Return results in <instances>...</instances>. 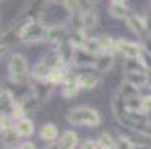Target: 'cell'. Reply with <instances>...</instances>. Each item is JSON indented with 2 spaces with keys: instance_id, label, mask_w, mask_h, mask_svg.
I'll list each match as a JSON object with an SVG mask.
<instances>
[{
  "instance_id": "cell-1",
  "label": "cell",
  "mask_w": 151,
  "mask_h": 149,
  "mask_svg": "<svg viewBox=\"0 0 151 149\" xmlns=\"http://www.w3.org/2000/svg\"><path fill=\"white\" fill-rule=\"evenodd\" d=\"M67 122L72 126H86V128H97L101 124V114L89 106H77L67 112Z\"/></svg>"
},
{
  "instance_id": "cell-2",
  "label": "cell",
  "mask_w": 151,
  "mask_h": 149,
  "mask_svg": "<svg viewBox=\"0 0 151 149\" xmlns=\"http://www.w3.org/2000/svg\"><path fill=\"white\" fill-rule=\"evenodd\" d=\"M45 29H47V25L37 19L27 20L19 27V40L25 45H34V44L42 42V40H45Z\"/></svg>"
},
{
  "instance_id": "cell-3",
  "label": "cell",
  "mask_w": 151,
  "mask_h": 149,
  "mask_svg": "<svg viewBox=\"0 0 151 149\" xmlns=\"http://www.w3.org/2000/svg\"><path fill=\"white\" fill-rule=\"evenodd\" d=\"M30 77L27 59L22 54H12L9 59V80L15 85H24L27 84Z\"/></svg>"
},
{
  "instance_id": "cell-4",
  "label": "cell",
  "mask_w": 151,
  "mask_h": 149,
  "mask_svg": "<svg viewBox=\"0 0 151 149\" xmlns=\"http://www.w3.org/2000/svg\"><path fill=\"white\" fill-rule=\"evenodd\" d=\"M116 54H121L124 59H139L143 54V45L141 42H131L119 37L116 39V44H114V55Z\"/></svg>"
},
{
  "instance_id": "cell-5",
  "label": "cell",
  "mask_w": 151,
  "mask_h": 149,
  "mask_svg": "<svg viewBox=\"0 0 151 149\" xmlns=\"http://www.w3.org/2000/svg\"><path fill=\"white\" fill-rule=\"evenodd\" d=\"M67 27L69 25H65V24H52V25H47V29H45V42L57 47L69 35Z\"/></svg>"
},
{
  "instance_id": "cell-6",
  "label": "cell",
  "mask_w": 151,
  "mask_h": 149,
  "mask_svg": "<svg viewBox=\"0 0 151 149\" xmlns=\"http://www.w3.org/2000/svg\"><path fill=\"white\" fill-rule=\"evenodd\" d=\"M126 25L129 29L133 34H136V37H139L141 40H145V39L150 37V32H148V29L145 25V19L138 14H129L128 19H126Z\"/></svg>"
},
{
  "instance_id": "cell-7",
  "label": "cell",
  "mask_w": 151,
  "mask_h": 149,
  "mask_svg": "<svg viewBox=\"0 0 151 149\" xmlns=\"http://www.w3.org/2000/svg\"><path fill=\"white\" fill-rule=\"evenodd\" d=\"M77 75L79 74H76V72H69V74H67L65 82H64V85H62V89H60L62 97H65V99H74V97L79 94L81 87H79V82H77Z\"/></svg>"
},
{
  "instance_id": "cell-8",
  "label": "cell",
  "mask_w": 151,
  "mask_h": 149,
  "mask_svg": "<svg viewBox=\"0 0 151 149\" xmlns=\"http://www.w3.org/2000/svg\"><path fill=\"white\" fill-rule=\"evenodd\" d=\"M40 60H42V62L47 65L50 70H52V69H65V67H67V64L64 62V59L60 57V54H59V50H57V47L49 49L47 52L42 55V59H40Z\"/></svg>"
},
{
  "instance_id": "cell-9",
  "label": "cell",
  "mask_w": 151,
  "mask_h": 149,
  "mask_svg": "<svg viewBox=\"0 0 151 149\" xmlns=\"http://www.w3.org/2000/svg\"><path fill=\"white\" fill-rule=\"evenodd\" d=\"M121 134L124 138L128 139L133 146L136 148H148V143H150V138H146L143 133L139 131H134V129H128V128H123L121 129Z\"/></svg>"
},
{
  "instance_id": "cell-10",
  "label": "cell",
  "mask_w": 151,
  "mask_h": 149,
  "mask_svg": "<svg viewBox=\"0 0 151 149\" xmlns=\"http://www.w3.org/2000/svg\"><path fill=\"white\" fill-rule=\"evenodd\" d=\"M54 91V85L50 84L49 80H39V82H34L32 84V94L37 97L40 102L47 101L50 94Z\"/></svg>"
},
{
  "instance_id": "cell-11",
  "label": "cell",
  "mask_w": 151,
  "mask_h": 149,
  "mask_svg": "<svg viewBox=\"0 0 151 149\" xmlns=\"http://www.w3.org/2000/svg\"><path fill=\"white\" fill-rule=\"evenodd\" d=\"M15 104H17V101H15V97H14L10 89L0 87V112L10 114Z\"/></svg>"
},
{
  "instance_id": "cell-12",
  "label": "cell",
  "mask_w": 151,
  "mask_h": 149,
  "mask_svg": "<svg viewBox=\"0 0 151 149\" xmlns=\"http://www.w3.org/2000/svg\"><path fill=\"white\" fill-rule=\"evenodd\" d=\"M108 14L113 19H128L129 15V9L126 2H119V0H113L108 5Z\"/></svg>"
},
{
  "instance_id": "cell-13",
  "label": "cell",
  "mask_w": 151,
  "mask_h": 149,
  "mask_svg": "<svg viewBox=\"0 0 151 149\" xmlns=\"http://www.w3.org/2000/svg\"><path fill=\"white\" fill-rule=\"evenodd\" d=\"M123 82L131 84L134 87H145L148 85V72H123Z\"/></svg>"
},
{
  "instance_id": "cell-14",
  "label": "cell",
  "mask_w": 151,
  "mask_h": 149,
  "mask_svg": "<svg viewBox=\"0 0 151 149\" xmlns=\"http://www.w3.org/2000/svg\"><path fill=\"white\" fill-rule=\"evenodd\" d=\"M97 12L92 9V7H86V9H82L81 12V24H82V29L84 30H91L94 27L97 25Z\"/></svg>"
},
{
  "instance_id": "cell-15",
  "label": "cell",
  "mask_w": 151,
  "mask_h": 149,
  "mask_svg": "<svg viewBox=\"0 0 151 149\" xmlns=\"http://www.w3.org/2000/svg\"><path fill=\"white\" fill-rule=\"evenodd\" d=\"M57 144L60 149H76L79 144V136L74 131H64L57 139Z\"/></svg>"
},
{
  "instance_id": "cell-16",
  "label": "cell",
  "mask_w": 151,
  "mask_h": 149,
  "mask_svg": "<svg viewBox=\"0 0 151 149\" xmlns=\"http://www.w3.org/2000/svg\"><path fill=\"white\" fill-rule=\"evenodd\" d=\"M113 65H114V54H101L96 59L94 70L99 72V74H106L113 69Z\"/></svg>"
},
{
  "instance_id": "cell-17",
  "label": "cell",
  "mask_w": 151,
  "mask_h": 149,
  "mask_svg": "<svg viewBox=\"0 0 151 149\" xmlns=\"http://www.w3.org/2000/svg\"><path fill=\"white\" fill-rule=\"evenodd\" d=\"M96 59L94 55H91V54H87L86 50H76L74 54V59H72V64L76 65V67H92L94 69V64H96Z\"/></svg>"
},
{
  "instance_id": "cell-18",
  "label": "cell",
  "mask_w": 151,
  "mask_h": 149,
  "mask_svg": "<svg viewBox=\"0 0 151 149\" xmlns=\"http://www.w3.org/2000/svg\"><path fill=\"white\" fill-rule=\"evenodd\" d=\"M39 136H40V139L42 141H45V143H57V139H59V131H57V126H54L52 122H45L40 128V131H39Z\"/></svg>"
},
{
  "instance_id": "cell-19",
  "label": "cell",
  "mask_w": 151,
  "mask_h": 149,
  "mask_svg": "<svg viewBox=\"0 0 151 149\" xmlns=\"http://www.w3.org/2000/svg\"><path fill=\"white\" fill-rule=\"evenodd\" d=\"M14 129H15V133L19 134V138H30V136L34 134L32 119L24 117V119H20V121H17L15 126H14Z\"/></svg>"
},
{
  "instance_id": "cell-20",
  "label": "cell",
  "mask_w": 151,
  "mask_h": 149,
  "mask_svg": "<svg viewBox=\"0 0 151 149\" xmlns=\"http://www.w3.org/2000/svg\"><path fill=\"white\" fill-rule=\"evenodd\" d=\"M87 39L89 37H86V30H82V29L81 30H69V35H67V40L72 44V47H74L76 50L84 49Z\"/></svg>"
},
{
  "instance_id": "cell-21",
  "label": "cell",
  "mask_w": 151,
  "mask_h": 149,
  "mask_svg": "<svg viewBox=\"0 0 151 149\" xmlns=\"http://www.w3.org/2000/svg\"><path fill=\"white\" fill-rule=\"evenodd\" d=\"M77 82H79L81 89H94L99 84V77L92 72H84V74L77 75Z\"/></svg>"
},
{
  "instance_id": "cell-22",
  "label": "cell",
  "mask_w": 151,
  "mask_h": 149,
  "mask_svg": "<svg viewBox=\"0 0 151 149\" xmlns=\"http://www.w3.org/2000/svg\"><path fill=\"white\" fill-rule=\"evenodd\" d=\"M49 74H50V69L44 64L42 60H39L37 64L32 67V70H30V77L34 79V82H39V80H47Z\"/></svg>"
},
{
  "instance_id": "cell-23",
  "label": "cell",
  "mask_w": 151,
  "mask_h": 149,
  "mask_svg": "<svg viewBox=\"0 0 151 149\" xmlns=\"http://www.w3.org/2000/svg\"><path fill=\"white\" fill-rule=\"evenodd\" d=\"M57 50H59L60 57L64 59L65 64H70L72 62V59H74V54H76V49L72 47V44L65 39V40H62V42L57 45Z\"/></svg>"
},
{
  "instance_id": "cell-24",
  "label": "cell",
  "mask_w": 151,
  "mask_h": 149,
  "mask_svg": "<svg viewBox=\"0 0 151 149\" xmlns=\"http://www.w3.org/2000/svg\"><path fill=\"white\" fill-rule=\"evenodd\" d=\"M0 138H2V146L4 149H14L19 143V134L15 133V129H10V131H5V133L0 134Z\"/></svg>"
},
{
  "instance_id": "cell-25",
  "label": "cell",
  "mask_w": 151,
  "mask_h": 149,
  "mask_svg": "<svg viewBox=\"0 0 151 149\" xmlns=\"http://www.w3.org/2000/svg\"><path fill=\"white\" fill-rule=\"evenodd\" d=\"M124 106H126V111L129 114H145V111H143V97L141 96L126 99Z\"/></svg>"
},
{
  "instance_id": "cell-26",
  "label": "cell",
  "mask_w": 151,
  "mask_h": 149,
  "mask_svg": "<svg viewBox=\"0 0 151 149\" xmlns=\"http://www.w3.org/2000/svg\"><path fill=\"white\" fill-rule=\"evenodd\" d=\"M20 104H22V107L25 109V112H35V111H39V107L42 106V102L39 101L34 94L24 96L22 97V101H20Z\"/></svg>"
},
{
  "instance_id": "cell-27",
  "label": "cell",
  "mask_w": 151,
  "mask_h": 149,
  "mask_svg": "<svg viewBox=\"0 0 151 149\" xmlns=\"http://www.w3.org/2000/svg\"><path fill=\"white\" fill-rule=\"evenodd\" d=\"M67 74H69V72H67L65 69H52L50 74H49V77H47V80L54 85V87L55 85H64Z\"/></svg>"
},
{
  "instance_id": "cell-28",
  "label": "cell",
  "mask_w": 151,
  "mask_h": 149,
  "mask_svg": "<svg viewBox=\"0 0 151 149\" xmlns=\"http://www.w3.org/2000/svg\"><path fill=\"white\" fill-rule=\"evenodd\" d=\"M96 143H97V148L99 149H114L116 139H114L109 133H101L99 136H97Z\"/></svg>"
},
{
  "instance_id": "cell-29",
  "label": "cell",
  "mask_w": 151,
  "mask_h": 149,
  "mask_svg": "<svg viewBox=\"0 0 151 149\" xmlns=\"http://www.w3.org/2000/svg\"><path fill=\"white\" fill-rule=\"evenodd\" d=\"M138 91H139L138 87L123 82V84L119 85V89H118V96L123 97L124 101H126V99H131V97H138V96H139V94H138Z\"/></svg>"
},
{
  "instance_id": "cell-30",
  "label": "cell",
  "mask_w": 151,
  "mask_h": 149,
  "mask_svg": "<svg viewBox=\"0 0 151 149\" xmlns=\"http://www.w3.org/2000/svg\"><path fill=\"white\" fill-rule=\"evenodd\" d=\"M82 50H86L87 54H91V55H94V57H97V55L103 54V49H101V44H99V39L97 37H89L87 39V42H86V45H84Z\"/></svg>"
},
{
  "instance_id": "cell-31",
  "label": "cell",
  "mask_w": 151,
  "mask_h": 149,
  "mask_svg": "<svg viewBox=\"0 0 151 149\" xmlns=\"http://www.w3.org/2000/svg\"><path fill=\"white\" fill-rule=\"evenodd\" d=\"M99 44H101V49H103V54H114V44H116V39H113L109 34H103L99 35Z\"/></svg>"
},
{
  "instance_id": "cell-32",
  "label": "cell",
  "mask_w": 151,
  "mask_h": 149,
  "mask_svg": "<svg viewBox=\"0 0 151 149\" xmlns=\"http://www.w3.org/2000/svg\"><path fill=\"white\" fill-rule=\"evenodd\" d=\"M124 72H146L139 59H124Z\"/></svg>"
},
{
  "instance_id": "cell-33",
  "label": "cell",
  "mask_w": 151,
  "mask_h": 149,
  "mask_svg": "<svg viewBox=\"0 0 151 149\" xmlns=\"http://www.w3.org/2000/svg\"><path fill=\"white\" fill-rule=\"evenodd\" d=\"M62 7H64L65 12L69 14V17L79 15V14L82 12V2H76V0H70V2H62Z\"/></svg>"
},
{
  "instance_id": "cell-34",
  "label": "cell",
  "mask_w": 151,
  "mask_h": 149,
  "mask_svg": "<svg viewBox=\"0 0 151 149\" xmlns=\"http://www.w3.org/2000/svg\"><path fill=\"white\" fill-rule=\"evenodd\" d=\"M15 126V121L12 119L10 114H5V112H0V134L5 133V131H10Z\"/></svg>"
},
{
  "instance_id": "cell-35",
  "label": "cell",
  "mask_w": 151,
  "mask_h": 149,
  "mask_svg": "<svg viewBox=\"0 0 151 149\" xmlns=\"http://www.w3.org/2000/svg\"><path fill=\"white\" fill-rule=\"evenodd\" d=\"M27 112H25V109L22 107V104H20V101H17V104L14 106V109H12V112H10V116H12V119L14 121H20V119H24V117H27L25 116Z\"/></svg>"
},
{
  "instance_id": "cell-36",
  "label": "cell",
  "mask_w": 151,
  "mask_h": 149,
  "mask_svg": "<svg viewBox=\"0 0 151 149\" xmlns=\"http://www.w3.org/2000/svg\"><path fill=\"white\" fill-rule=\"evenodd\" d=\"M133 148L134 146L124 138L123 134H119L118 138H116V146H114V149H133Z\"/></svg>"
},
{
  "instance_id": "cell-37",
  "label": "cell",
  "mask_w": 151,
  "mask_h": 149,
  "mask_svg": "<svg viewBox=\"0 0 151 149\" xmlns=\"http://www.w3.org/2000/svg\"><path fill=\"white\" fill-rule=\"evenodd\" d=\"M139 60H141V64H143V67L146 69V72H151V55L150 54H146L145 50H143Z\"/></svg>"
},
{
  "instance_id": "cell-38",
  "label": "cell",
  "mask_w": 151,
  "mask_h": 149,
  "mask_svg": "<svg viewBox=\"0 0 151 149\" xmlns=\"http://www.w3.org/2000/svg\"><path fill=\"white\" fill-rule=\"evenodd\" d=\"M143 111H145V114L151 112V94L143 96Z\"/></svg>"
},
{
  "instance_id": "cell-39",
  "label": "cell",
  "mask_w": 151,
  "mask_h": 149,
  "mask_svg": "<svg viewBox=\"0 0 151 149\" xmlns=\"http://www.w3.org/2000/svg\"><path fill=\"white\" fill-rule=\"evenodd\" d=\"M81 149H99V148H97L96 141H92V139H86V141L81 144Z\"/></svg>"
},
{
  "instance_id": "cell-40",
  "label": "cell",
  "mask_w": 151,
  "mask_h": 149,
  "mask_svg": "<svg viewBox=\"0 0 151 149\" xmlns=\"http://www.w3.org/2000/svg\"><path fill=\"white\" fill-rule=\"evenodd\" d=\"M17 149H37V146H35L32 141H25V143H22L20 146H17Z\"/></svg>"
},
{
  "instance_id": "cell-41",
  "label": "cell",
  "mask_w": 151,
  "mask_h": 149,
  "mask_svg": "<svg viewBox=\"0 0 151 149\" xmlns=\"http://www.w3.org/2000/svg\"><path fill=\"white\" fill-rule=\"evenodd\" d=\"M143 19H145V25H146V29H148V32H150V35H151V12H146Z\"/></svg>"
},
{
  "instance_id": "cell-42",
  "label": "cell",
  "mask_w": 151,
  "mask_h": 149,
  "mask_svg": "<svg viewBox=\"0 0 151 149\" xmlns=\"http://www.w3.org/2000/svg\"><path fill=\"white\" fill-rule=\"evenodd\" d=\"M9 49H10V45H7V44L0 42V57H4V55L9 52Z\"/></svg>"
},
{
  "instance_id": "cell-43",
  "label": "cell",
  "mask_w": 151,
  "mask_h": 149,
  "mask_svg": "<svg viewBox=\"0 0 151 149\" xmlns=\"http://www.w3.org/2000/svg\"><path fill=\"white\" fill-rule=\"evenodd\" d=\"M143 134H145L146 138H151V124H148L145 128V131H143Z\"/></svg>"
},
{
  "instance_id": "cell-44",
  "label": "cell",
  "mask_w": 151,
  "mask_h": 149,
  "mask_svg": "<svg viewBox=\"0 0 151 149\" xmlns=\"http://www.w3.org/2000/svg\"><path fill=\"white\" fill-rule=\"evenodd\" d=\"M44 149H60V148H59V144L57 143H50V144H47Z\"/></svg>"
},
{
  "instance_id": "cell-45",
  "label": "cell",
  "mask_w": 151,
  "mask_h": 149,
  "mask_svg": "<svg viewBox=\"0 0 151 149\" xmlns=\"http://www.w3.org/2000/svg\"><path fill=\"white\" fill-rule=\"evenodd\" d=\"M148 85H150V89H151V72H148Z\"/></svg>"
},
{
  "instance_id": "cell-46",
  "label": "cell",
  "mask_w": 151,
  "mask_h": 149,
  "mask_svg": "<svg viewBox=\"0 0 151 149\" xmlns=\"http://www.w3.org/2000/svg\"><path fill=\"white\" fill-rule=\"evenodd\" d=\"M146 119H148V124H151V112H148V114H146Z\"/></svg>"
},
{
  "instance_id": "cell-47",
  "label": "cell",
  "mask_w": 151,
  "mask_h": 149,
  "mask_svg": "<svg viewBox=\"0 0 151 149\" xmlns=\"http://www.w3.org/2000/svg\"><path fill=\"white\" fill-rule=\"evenodd\" d=\"M148 148L151 149V138H150V143H148Z\"/></svg>"
},
{
  "instance_id": "cell-48",
  "label": "cell",
  "mask_w": 151,
  "mask_h": 149,
  "mask_svg": "<svg viewBox=\"0 0 151 149\" xmlns=\"http://www.w3.org/2000/svg\"><path fill=\"white\" fill-rule=\"evenodd\" d=\"M14 149H17V148H14Z\"/></svg>"
}]
</instances>
